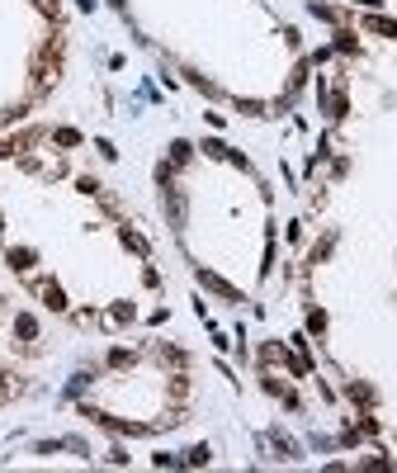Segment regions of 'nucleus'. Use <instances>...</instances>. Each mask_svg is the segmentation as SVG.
Wrapping results in <instances>:
<instances>
[{
  "mask_svg": "<svg viewBox=\"0 0 397 473\" xmlns=\"http://www.w3.org/2000/svg\"><path fill=\"white\" fill-rule=\"evenodd\" d=\"M38 10H43V15H57V0H38Z\"/></svg>",
  "mask_w": 397,
  "mask_h": 473,
  "instance_id": "nucleus-1",
  "label": "nucleus"
},
{
  "mask_svg": "<svg viewBox=\"0 0 397 473\" xmlns=\"http://www.w3.org/2000/svg\"><path fill=\"white\" fill-rule=\"evenodd\" d=\"M0 398H10V384H5V374H0Z\"/></svg>",
  "mask_w": 397,
  "mask_h": 473,
  "instance_id": "nucleus-2",
  "label": "nucleus"
}]
</instances>
